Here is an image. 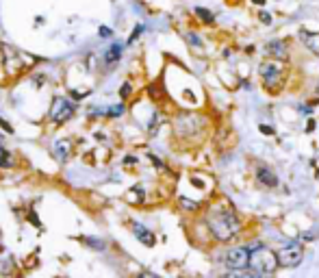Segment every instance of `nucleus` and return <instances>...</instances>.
<instances>
[{"label": "nucleus", "instance_id": "obj_22", "mask_svg": "<svg viewBox=\"0 0 319 278\" xmlns=\"http://www.w3.org/2000/svg\"><path fill=\"white\" fill-rule=\"evenodd\" d=\"M141 31H143V26H141V24H139V26H135V31H132V35H130V39H128V41H135V39L141 35Z\"/></svg>", "mask_w": 319, "mask_h": 278}, {"label": "nucleus", "instance_id": "obj_8", "mask_svg": "<svg viewBox=\"0 0 319 278\" xmlns=\"http://www.w3.org/2000/svg\"><path fill=\"white\" fill-rule=\"evenodd\" d=\"M265 52H267V55H272L274 59H285L287 57V44H285V41H280V39L269 41V44L265 46Z\"/></svg>", "mask_w": 319, "mask_h": 278}, {"label": "nucleus", "instance_id": "obj_20", "mask_svg": "<svg viewBox=\"0 0 319 278\" xmlns=\"http://www.w3.org/2000/svg\"><path fill=\"white\" fill-rule=\"evenodd\" d=\"M119 93H122V98H128V96H130V83H124V85H122V92H119Z\"/></svg>", "mask_w": 319, "mask_h": 278}, {"label": "nucleus", "instance_id": "obj_4", "mask_svg": "<svg viewBox=\"0 0 319 278\" xmlns=\"http://www.w3.org/2000/svg\"><path fill=\"white\" fill-rule=\"evenodd\" d=\"M74 109H76V104L72 102V100L63 98V96H57L55 100H52V106H50V120L55 124L68 122L70 117L74 115Z\"/></svg>", "mask_w": 319, "mask_h": 278}, {"label": "nucleus", "instance_id": "obj_16", "mask_svg": "<svg viewBox=\"0 0 319 278\" xmlns=\"http://www.w3.org/2000/svg\"><path fill=\"white\" fill-rule=\"evenodd\" d=\"M143 198V189L141 187H132L130 193H128V202H139Z\"/></svg>", "mask_w": 319, "mask_h": 278}, {"label": "nucleus", "instance_id": "obj_15", "mask_svg": "<svg viewBox=\"0 0 319 278\" xmlns=\"http://www.w3.org/2000/svg\"><path fill=\"white\" fill-rule=\"evenodd\" d=\"M196 15H200V20H202V22H207V24H211V22H213V13H211L209 9L196 7Z\"/></svg>", "mask_w": 319, "mask_h": 278}, {"label": "nucleus", "instance_id": "obj_24", "mask_svg": "<svg viewBox=\"0 0 319 278\" xmlns=\"http://www.w3.org/2000/svg\"><path fill=\"white\" fill-rule=\"evenodd\" d=\"M189 41H191V44H196V46H202V41H200V37H196L194 33H189Z\"/></svg>", "mask_w": 319, "mask_h": 278}, {"label": "nucleus", "instance_id": "obj_14", "mask_svg": "<svg viewBox=\"0 0 319 278\" xmlns=\"http://www.w3.org/2000/svg\"><path fill=\"white\" fill-rule=\"evenodd\" d=\"M83 241L89 246V248H94V250H105V241L102 239H96V237H83Z\"/></svg>", "mask_w": 319, "mask_h": 278}, {"label": "nucleus", "instance_id": "obj_9", "mask_svg": "<svg viewBox=\"0 0 319 278\" xmlns=\"http://www.w3.org/2000/svg\"><path fill=\"white\" fill-rule=\"evenodd\" d=\"M256 179H258V183H263L265 187H276V185H278V179H276V174H274L269 168H263V165L256 170Z\"/></svg>", "mask_w": 319, "mask_h": 278}, {"label": "nucleus", "instance_id": "obj_26", "mask_svg": "<svg viewBox=\"0 0 319 278\" xmlns=\"http://www.w3.org/2000/svg\"><path fill=\"white\" fill-rule=\"evenodd\" d=\"M252 2H256V4H265L267 0H252Z\"/></svg>", "mask_w": 319, "mask_h": 278}, {"label": "nucleus", "instance_id": "obj_1", "mask_svg": "<svg viewBox=\"0 0 319 278\" xmlns=\"http://www.w3.org/2000/svg\"><path fill=\"white\" fill-rule=\"evenodd\" d=\"M209 228L219 241H230L237 237L241 230V222H239L237 213L232 209H213L209 213Z\"/></svg>", "mask_w": 319, "mask_h": 278}, {"label": "nucleus", "instance_id": "obj_21", "mask_svg": "<svg viewBox=\"0 0 319 278\" xmlns=\"http://www.w3.org/2000/svg\"><path fill=\"white\" fill-rule=\"evenodd\" d=\"M258 17H261V22H263V24H272V15H269L267 11H263V13L258 15Z\"/></svg>", "mask_w": 319, "mask_h": 278}, {"label": "nucleus", "instance_id": "obj_19", "mask_svg": "<svg viewBox=\"0 0 319 278\" xmlns=\"http://www.w3.org/2000/svg\"><path fill=\"white\" fill-rule=\"evenodd\" d=\"M98 35H100V37H111V28L109 26H100L98 28Z\"/></svg>", "mask_w": 319, "mask_h": 278}, {"label": "nucleus", "instance_id": "obj_2", "mask_svg": "<svg viewBox=\"0 0 319 278\" xmlns=\"http://www.w3.org/2000/svg\"><path fill=\"white\" fill-rule=\"evenodd\" d=\"M250 268L261 272V274H274L280 268L278 261V252L269 250L265 246H256L250 250Z\"/></svg>", "mask_w": 319, "mask_h": 278}, {"label": "nucleus", "instance_id": "obj_5", "mask_svg": "<svg viewBox=\"0 0 319 278\" xmlns=\"http://www.w3.org/2000/svg\"><path fill=\"white\" fill-rule=\"evenodd\" d=\"M282 70H285V66H282L278 59L263 61L261 63V76H263L265 85H267V87H276V85H278V81L282 79Z\"/></svg>", "mask_w": 319, "mask_h": 278}, {"label": "nucleus", "instance_id": "obj_17", "mask_svg": "<svg viewBox=\"0 0 319 278\" xmlns=\"http://www.w3.org/2000/svg\"><path fill=\"white\" fill-rule=\"evenodd\" d=\"M124 113V104H113L106 109V115L109 117H115V115H122Z\"/></svg>", "mask_w": 319, "mask_h": 278}, {"label": "nucleus", "instance_id": "obj_23", "mask_svg": "<svg viewBox=\"0 0 319 278\" xmlns=\"http://www.w3.org/2000/svg\"><path fill=\"white\" fill-rule=\"evenodd\" d=\"M258 131H261V133H267V135H274V128H272V126H265V124H261V126H258Z\"/></svg>", "mask_w": 319, "mask_h": 278}, {"label": "nucleus", "instance_id": "obj_10", "mask_svg": "<svg viewBox=\"0 0 319 278\" xmlns=\"http://www.w3.org/2000/svg\"><path fill=\"white\" fill-rule=\"evenodd\" d=\"M300 37H302V41L306 44V48H309L311 52H315V55H319V33H306V31H302V33H300Z\"/></svg>", "mask_w": 319, "mask_h": 278}, {"label": "nucleus", "instance_id": "obj_13", "mask_svg": "<svg viewBox=\"0 0 319 278\" xmlns=\"http://www.w3.org/2000/svg\"><path fill=\"white\" fill-rule=\"evenodd\" d=\"M119 57H122V44H113L111 48L106 50V55H105V61H106V63H115Z\"/></svg>", "mask_w": 319, "mask_h": 278}, {"label": "nucleus", "instance_id": "obj_3", "mask_svg": "<svg viewBox=\"0 0 319 278\" xmlns=\"http://www.w3.org/2000/svg\"><path fill=\"white\" fill-rule=\"evenodd\" d=\"M302 257H304V248L298 241H289V244H285L278 250V261L282 268H296V265L302 263Z\"/></svg>", "mask_w": 319, "mask_h": 278}, {"label": "nucleus", "instance_id": "obj_6", "mask_svg": "<svg viewBox=\"0 0 319 278\" xmlns=\"http://www.w3.org/2000/svg\"><path fill=\"white\" fill-rule=\"evenodd\" d=\"M226 265L230 270H243L250 265V250L245 246H237L226 254Z\"/></svg>", "mask_w": 319, "mask_h": 278}, {"label": "nucleus", "instance_id": "obj_11", "mask_svg": "<svg viewBox=\"0 0 319 278\" xmlns=\"http://www.w3.org/2000/svg\"><path fill=\"white\" fill-rule=\"evenodd\" d=\"M55 150H57V157H59V161H65V159L70 157L72 144H70L68 139H59L57 144H55Z\"/></svg>", "mask_w": 319, "mask_h": 278}, {"label": "nucleus", "instance_id": "obj_18", "mask_svg": "<svg viewBox=\"0 0 319 278\" xmlns=\"http://www.w3.org/2000/svg\"><path fill=\"white\" fill-rule=\"evenodd\" d=\"M180 204H183L187 211H198V209H200V204H198V202H191V200H187V198H180Z\"/></svg>", "mask_w": 319, "mask_h": 278}, {"label": "nucleus", "instance_id": "obj_25", "mask_svg": "<svg viewBox=\"0 0 319 278\" xmlns=\"http://www.w3.org/2000/svg\"><path fill=\"white\" fill-rule=\"evenodd\" d=\"M0 126H2V128H4V131H7V133H13V128H11L9 124H7V122L2 120V117H0Z\"/></svg>", "mask_w": 319, "mask_h": 278}, {"label": "nucleus", "instance_id": "obj_12", "mask_svg": "<svg viewBox=\"0 0 319 278\" xmlns=\"http://www.w3.org/2000/svg\"><path fill=\"white\" fill-rule=\"evenodd\" d=\"M13 165V157L7 148L2 146V135H0V168H11Z\"/></svg>", "mask_w": 319, "mask_h": 278}, {"label": "nucleus", "instance_id": "obj_7", "mask_svg": "<svg viewBox=\"0 0 319 278\" xmlns=\"http://www.w3.org/2000/svg\"><path fill=\"white\" fill-rule=\"evenodd\" d=\"M132 233H135V237L141 241L143 246H148V248H152L154 246V235L150 233V230L146 228V226H141V224H135V226H132Z\"/></svg>", "mask_w": 319, "mask_h": 278}]
</instances>
